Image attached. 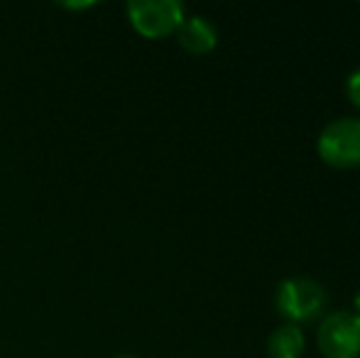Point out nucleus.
Returning a JSON list of instances; mask_svg holds the SVG:
<instances>
[{"label": "nucleus", "mask_w": 360, "mask_h": 358, "mask_svg": "<svg viewBox=\"0 0 360 358\" xmlns=\"http://www.w3.org/2000/svg\"><path fill=\"white\" fill-rule=\"evenodd\" d=\"M186 13L179 0H130L128 20L147 39H162L174 34Z\"/></svg>", "instance_id": "3"}, {"label": "nucleus", "mask_w": 360, "mask_h": 358, "mask_svg": "<svg viewBox=\"0 0 360 358\" xmlns=\"http://www.w3.org/2000/svg\"><path fill=\"white\" fill-rule=\"evenodd\" d=\"M353 309H356L353 314H356L358 319H360V290L356 292V297H353Z\"/></svg>", "instance_id": "8"}, {"label": "nucleus", "mask_w": 360, "mask_h": 358, "mask_svg": "<svg viewBox=\"0 0 360 358\" xmlns=\"http://www.w3.org/2000/svg\"><path fill=\"white\" fill-rule=\"evenodd\" d=\"M346 96H348V101L360 110V64L346 77Z\"/></svg>", "instance_id": "7"}, {"label": "nucleus", "mask_w": 360, "mask_h": 358, "mask_svg": "<svg viewBox=\"0 0 360 358\" xmlns=\"http://www.w3.org/2000/svg\"><path fill=\"white\" fill-rule=\"evenodd\" d=\"M316 344L323 358H360V319L346 309L321 317Z\"/></svg>", "instance_id": "4"}, {"label": "nucleus", "mask_w": 360, "mask_h": 358, "mask_svg": "<svg viewBox=\"0 0 360 358\" xmlns=\"http://www.w3.org/2000/svg\"><path fill=\"white\" fill-rule=\"evenodd\" d=\"M113 358H138V356H133V354H118V356H113Z\"/></svg>", "instance_id": "9"}, {"label": "nucleus", "mask_w": 360, "mask_h": 358, "mask_svg": "<svg viewBox=\"0 0 360 358\" xmlns=\"http://www.w3.org/2000/svg\"><path fill=\"white\" fill-rule=\"evenodd\" d=\"M328 305V292L319 280L307 275L287 277L275 290V307L287 324H311L321 319Z\"/></svg>", "instance_id": "1"}, {"label": "nucleus", "mask_w": 360, "mask_h": 358, "mask_svg": "<svg viewBox=\"0 0 360 358\" xmlns=\"http://www.w3.org/2000/svg\"><path fill=\"white\" fill-rule=\"evenodd\" d=\"M316 153L328 167L356 170L360 167V118L343 115L323 125L316 138Z\"/></svg>", "instance_id": "2"}, {"label": "nucleus", "mask_w": 360, "mask_h": 358, "mask_svg": "<svg viewBox=\"0 0 360 358\" xmlns=\"http://www.w3.org/2000/svg\"><path fill=\"white\" fill-rule=\"evenodd\" d=\"M304 339L302 326L297 324H280L267 339V356L270 358H302L304 356Z\"/></svg>", "instance_id": "6"}, {"label": "nucleus", "mask_w": 360, "mask_h": 358, "mask_svg": "<svg viewBox=\"0 0 360 358\" xmlns=\"http://www.w3.org/2000/svg\"><path fill=\"white\" fill-rule=\"evenodd\" d=\"M176 39L189 54H209L218 44V30L204 15H189L176 30Z\"/></svg>", "instance_id": "5"}]
</instances>
